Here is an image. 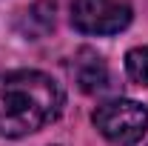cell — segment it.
<instances>
[{"label":"cell","instance_id":"obj_1","mask_svg":"<svg viewBox=\"0 0 148 146\" xmlns=\"http://www.w3.org/2000/svg\"><path fill=\"white\" fill-rule=\"evenodd\" d=\"M66 95L51 74L17 69L0 74V138H23L60 117Z\"/></svg>","mask_w":148,"mask_h":146},{"label":"cell","instance_id":"obj_5","mask_svg":"<svg viewBox=\"0 0 148 146\" xmlns=\"http://www.w3.org/2000/svg\"><path fill=\"white\" fill-rule=\"evenodd\" d=\"M54 29V3L51 0H37L29 9H23L17 17V32L29 40H40Z\"/></svg>","mask_w":148,"mask_h":146},{"label":"cell","instance_id":"obj_2","mask_svg":"<svg viewBox=\"0 0 148 146\" xmlns=\"http://www.w3.org/2000/svg\"><path fill=\"white\" fill-rule=\"evenodd\" d=\"M97 132L117 146H134L148 132V109L128 97H114L100 103L91 115Z\"/></svg>","mask_w":148,"mask_h":146},{"label":"cell","instance_id":"obj_3","mask_svg":"<svg viewBox=\"0 0 148 146\" xmlns=\"http://www.w3.org/2000/svg\"><path fill=\"white\" fill-rule=\"evenodd\" d=\"M71 26L83 35H117L131 23L125 0H71Z\"/></svg>","mask_w":148,"mask_h":146},{"label":"cell","instance_id":"obj_4","mask_svg":"<svg viewBox=\"0 0 148 146\" xmlns=\"http://www.w3.org/2000/svg\"><path fill=\"white\" fill-rule=\"evenodd\" d=\"M71 72H74V83L86 95H97L108 86V66L94 49H80L74 55Z\"/></svg>","mask_w":148,"mask_h":146},{"label":"cell","instance_id":"obj_6","mask_svg":"<svg viewBox=\"0 0 148 146\" xmlns=\"http://www.w3.org/2000/svg\"><path fill=\"white\" fill-rule=\"evenodd\" d=\"M125 72L134 83L148 86V46H137L125 55Z\"/></svg>","mask_w":148,"mask_h":146}]
</instances>
